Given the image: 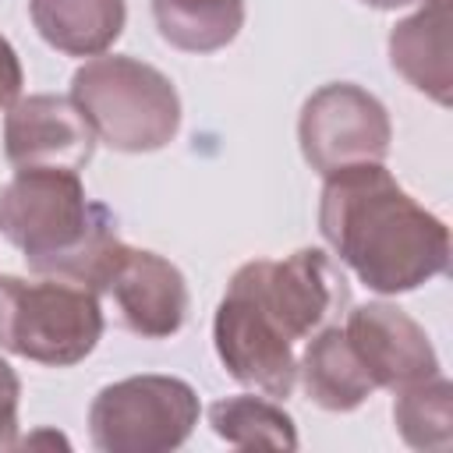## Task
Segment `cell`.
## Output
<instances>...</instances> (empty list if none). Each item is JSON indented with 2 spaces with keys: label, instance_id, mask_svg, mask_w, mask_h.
<instances>
[{
  "label": "cell",
  "instance_id": "obj_14",
  "mask_svg": "<svg viewBox=\"0 0 453 453\" xmlns=\"http://www.w3.org/2000/svg\"><path fill=\"white\" fill-rule=\"evenodd\" d=\"M35 32L67 57L106 53L127 21L124 0H28Z\"/></svg>",
  "mask_w": 453,
  "mask_h": 453
},
{
  "label": "cell",
  "instance_id": "obj_2",
  "mask_svg": "<svg viewBox=\"0 0 453 453\" xmlns=\"http://www.w3.org/2000/svg\"><path fill=\"white\" fill-rule=\"evenodd\" d=\"M0 234L25 255L35 276L92 290V280L117 241L106 205L85 195L78 170H18L0 191Z\"/></svg>",
  "mask_w": 453,
  "mask_h": 453
},
{
  "label": "cell",
  "instance_id": "obj_7",
  "mask_svg": "<svg viewBox=\"0 0 453 453\" xmlns=\"http://www.w3.org/2000/svg\"><path fill=\"white\" fill-rule=\"evenodd\" d=\"M297 142L304 163L329 177L343 166L382 163L389 156L393 124L372 92L354 81H329L304 99Z\"/></svg>",
  "mask_w": 453,
  "mask_h": 453
},
{
  "label": "cell",
  "instance_id": "obj_9",
  "mask_svg": "<svg viewBox=\"0 0 453 453\" xmlns=\"http://www.w3.org/2000/svg\"><path fill=\"white\" fill-rule=\"evenodd\" d=\"M212 340L223 368L248 389H258L262 396L287 400L297 382V354L294 340L283 336V329L234 283L226 287L216 319H212Z\"/></svg>",
  "mask_w": 453,
  "mask_h": 453
},
{
  "label": "cell",
  "instance_id": "obj_4",
  "mask_svg": "<svg viewBox=\"0 0 453 453\" xmlns=\"http://www.w3.org/2000/svg\"><path fill=\"white\" fill-rule=\"evenodd\" d=\"M103 336L99 294L67 280L0 276V347L50 368L85 361Z\"/></svg>",
  "mask_w": 453,
  "mask_h": 453
},
{
  "label": "cell",
  "instance_id": "obj_17",
  "mask_svg": "<svg viewBox=\"0 0 453 453\" xmlns=\"http://www.w3.org/2000/svg\"><path fill=\"white\" fill-rule=\"evenodd\" d=\"M393 421L400 439L411 449L442 453L453 446V386L446 375L421 379L414 386L396 389Z\"/></svg>",
  "mask_w": 453,
  "mask_h": 453
},
{
  "label": "cell",
  "instance_id": "obj_10",
  "mask_svg": "<svg viewBox=\"0 0 453 453\" xmlns=\"http://www.w3.org/2000/svg\"><path fill=\"white\" fill-rule=\"evenodd\" d=\"M96 131L71 96H25L7 106L4 152L14 170H81L96 152Z\"/></svg>",
  "mask_w": 453,
  "mask_h": 453
},
{
  "label": "cell",
  "instance_id": "obj_15",
  "mask_svg": "<svg viewBox=\"0 0 453 453\" xmlns=\"http://www.w3.org/2000/svg\"><path fill=\"white\" fill-rule=\"evenodd\" d=\"M159 35L184 53H216L244 28V0H152Z\"/></svg>",
  "mask_w": 453,
  "mask_h": 453
},
{
  "label": "cell",
  "instance_id": "obj_1",
  "mask_svg": "<svg viewBox=\"0 0 453 453\" xmlns=\"http://www.w3.org/2000/svg\"><path fill=\"white\" fill-rule=\"evenodd\" d=\"M319 230L336 258L375 294H407L449 265V230L418 205L382 163L326 177Z\"/></svg>",
  "mask_w": 453,
  "mask_h": 453
},
{
  "label": "cell",
  "instance_id": "obj_20",
  "mask_svg": "<svg viewBox=\"0 0 453 453\" xmlns=\"http://www.w3.org/2000/svg\"><path fill=\"white\" fill-rule=\"evenodd\" d=\"M368 7H379V11H396V7H407V4H418V0H361Z\"/></svg>",
  "mask_w": 453,
  "mask_h": 453
},
{
  "label": "cell",
  "instance_id": "obj_16",
  "mask_svg": "<svg viewBox=\"0 0 453 453\" xmlns=\"http://www.w3.org/2000/svg\"><path fill=\"white\" fill-rule=\"evenodd\" d=\"M212 432L237 449H297L294 418L269 396H226L209 407Z\"/></svg>",
  "mask_w": 453,
  "mask_h": 453
},
{
  "label": "cell",
  "instance_id": "obj_11",
  "mask_svg": "<svg viewBox=\"0 0 453 453\" xmlns=\"http://www.w3.org/2000/svg\"><path fill=\"white\" fill-rule=\"evenodd\" d=\"M357 361L372 375L375 389H403L421 379L439 375V354L428 333L396 304L368 301L347 311L343 326Z\"/></svg>",
  "mask_w": 453,
  "mask_h": 453
},
{
  "label": "cell",
  "instance_id": "obj_12",
  "mask_svg": "<svg viewBox=\"0 0 453 453\" xmlns=\"http://www.w3.org/2000/svg\"><path fill=\"white\" fill-rule=\"evenodd\" d=\"M449 0H425L421 11L396 21L389 32V64L393 71L435 99L449 106L453 99V67H449Z\"/></svg>",
  "mask_w": 453,
  "mask_h": 453
},
{
  "label": "cell",
  "instance_id": "obj_18",
  "mask_svg": "<svg viewBox=\"0 0 453 453\" xmlns=\"http://www.w3.org/2000/svg\"><path fill=\"white\" fill-rule=\"evenodd\" d=\"M18 396H21V382L14 368L0 357V449L18 446Z\"/></svg>",
  "mask_w": 453,
  "mask_h": 453
},
{
  "label": "cell",
  "instance_id": "obj_3",
  "mask_svg": "<svg viewBox=\"0 0 453 453\" xmlns=\"http://www.w3.org/2000/svg\"><path fill=\"white\" fill-rule=\"evenodd\" d=\"M71 99L96 138L117 152H156L180 127V96L173 81L134 57H92L71 78Z\"/></svg>",
  "mask_w": 453,
  "mask_h": 453
},
{
  "label": "cell",
  "instance_id": "obj_19",
  "mask_svg": "<svg viewBox=\"0 0 453 453\" xmlns=\"http://www.w3.org/2000/svg\"><path fill=\"white\" fill-rule=\"evenodd\" d=\"M25 74H21V60L14 53V46L0 35V110H7L18 96H21Z\"/></svg>",
  "mask_w": 453,
  "mask_h": 453
},
{
  "label": "cell",
  "instance_id": "obj_8",
  "mask_svg": "<svg viewBox=\"0 0 453 453\" xmlns=\"http://www.w3.org/2000/svg\"><path fill=\"white\" fill-rule=\"evenodd\" d=\"M92 290L110 297L120 322L145 340H166L188 319V283L180 269L156 251L124 244L120 237L106 251Z\"/></svg>",
  "mask_w": 453,
  "mask_h": 453
},
{
  "label": "cell",
  "instance_id": "obj_6",
  "mask_svg": "<svg viewBox=\"0 0 453 453\" xmlns=\"http://www.w3.org/2000/svg\"><path fill=\"white\" fill-rule=\"evenodd\" d=\"M230 283L244 290L294 343L329 326V319L350 301L347 276L322 248H301L287 258L244 262Z\"/></svg>",
  "mask_w": 453,
  "mask_h": 453
},
{
  "label": "cell",
  "instance_id": "obj_5",
  "mask_svg": "<svg viewBox=\"0 0 453 453\" xmlns=\"http://www.w3.org/2000/svg\"><path fill=\"white\" fill-rule=\"evenodd\" d=\"M198 425V393L173 375H131L103 386L88 407L92 446L103 453H166Z\"/></svg>",
  "mask_w": 453,
  "mask_h": 453
},
{
  "label": "cell",
  "instance_id": "obj_13",
  "mask_svg": "<svg viewBox=\"0 0 453 453\" xmlns=\"http://www.w3.org/2000/svg\"><path fill=\"white\" fill-rule=\"evenodd\" d=\"M297 379L311 403H319L322 411H336V414L361 407L375 393L372 375L357 361L340 326H322L319 333L308 336V347L297 357Z\"/></svg>",
  "mask_w": 453,
  "mask_h": 453
}]
</instances>
